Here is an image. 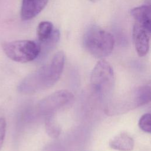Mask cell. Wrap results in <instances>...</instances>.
<instances>
[{"label":"cell","instance_id":"12","mask_svg":"<svg viewBox=\"0 0 151 151\" xmlns=\"http://www.w3.org/2000/svg\"><path fill=\"white\" fill-rule=\"evenodd\" d=\"M45 129L48 135L52 138H57L60 135L61 129L59 125L55 122L53 114L47 115Z\"/></svg>","mask_w":151,"mask_h":151},{"label":"cell","instance_id":"1","mask_svg":"<svg viewBox=\"0 0 151 151\" xmlns=\"http://www.w3.org/2000/svg\"><path fill=\"white\" fill-rule=\"evenodd\" d=\"M65 63L63 51L55 54L51 63L28 76L20 84L19 91L24 94H33L54 86L59 80Z\"/></svg>","mask_w":151,"mask_h":151},{"label":"cell","instance_id":"3","mask_svg":"<svg viewBox=\"0 0 151 151\" xmlns=\"http://www.w3.org/2000/svg\"><path fill=\"white\" fill-rule=\"evenodd\" d=\"M2 49L5 55L15 62L25 63L35 60L41 48L38 43L31 40H17L5 42Z\"/></svg>","mask_w":151,"mask_h":151},{"label":"cell","instance_id":"10","mask_svg":"<svg viewBox=\"0 0 151 151\" xmlns=\"http://www.w3.org/2000/svg\"><path fill=\"white\" fill-rule=\"evenodd\" d=\"M130 14L135 22L151 31V12L150 5H143L131 9Z\"/></svg>","mask_w":151,"mask_h":151},{"label":"cell","instance_id":"8","mask_svg":"<svg viewBox=\"0 0 151 151\" xmlns=\"http://www.w3.org/2000/svg\"><path fill=\"white\" fill-rule=\"evenodd\" d=\"M133 40L138 55L145 56L149 50L150 31L137 23H134L132 31Z\"/></svg>","mask_w":151,"mask_h":151},{"label":"cell","instance_id":"5","mask_svg":"<svg viewBox=\"0 0 151 151\" xmlns=\"http://www.w3.org/2000/svg\"><path fill=\"white\" fill-rule=\"evenodd\" d=\"M73 99L74 95L71 91L60 90L40 100L38 108L43 114H53L58 109L70 103Z\"/></svg>","mask_w":151,"mask_h":151},{"label":"cell","instance_id":"7","mask_svg":"<svg viewBox=\"0 0 151 151\" xmlns=\"http://www.w3.org/2000/svg\"><path fill=\"white\" fill-rule=\"evenodd\" d=\"M37 34L39 45L48 47L55 45L60 37L59 30L54 28L52 24L49 21H42L38 24Z\"/></svg>","mask_w":151,"mask_h":151},{"label":"cell","instance_id":"9","mask_svg":"<svg viewBox=\"0 0 151 151\" xmlns=\"http://www.w3.org/2000/svg\"><path fill=\"white\" fill-rule=\"evenodd\" d=\"M48 0H22L21 8V18L22 20H29L45 8Z\"/></svg>","mask_w":151,"mask_h":151},{"label":"cell","instance_id":"15","mask_svg":"<svg viewBox=\"0 0 151 151\" xmlns=\"http://www.w3.org/2000/svg\"><path fill=\"white\" fill-rule=\"evenodd\" d=\"M90 1H91V2H97V1H99V0H90Z\"/></svg>","mask_w":151,"mask_h":151},{"label":"cell","instance_id":"2","mask_svg":"<svg viewBox=\"0 0 151 151\" xmlns=\"http://www.w3.org/2000/svg\"><path fill=\"white\" fill-rule=\"evenodd\" d=\"M83 42L85 49L97 58L109 55L114 44L113 36L110 32L95 25L90 27L86 31Z\"/></svg>","mask_w":151,"mask_h":151},{"label":"cell","instance_id":"4","mask_svg":"<svg viewBox=\"0 0 151 151\" xmlns=\"http://www.w3.org/2000/svg\"><path fill=\"white\" fill-rule=\"evenodd\" d=\"M114 81V71L106 60H99L91 74L90 82L93 90L100 96L107 95L112 90Z\"/></svg>","mask_w":151,"mask_h":151},{"label":"cell","instance_id":"11","mask_svg":"<svg viewBox=\"0 0 151 151\" xmlns=\"http://www.w3.org/2000/svg\"><path fill=\"white\" fill-rule=\"evenodd\" d=\"M109 145L112 149L119 151H131L134 147V140L128 134L121 133L114 137Z\"/></svg>","mask_w":151,"mask_h":151},{"label":"cell","instance_id":"13","mask_svg":"<svg viewBox=\"0 0 151 151\" xmlns=\"http://www.w3.org/2000/svg\"><path fill=\"white\" fill-rule=\"evenodd\" d=\"M139 126L145 132L150 133L151 132V114L150 113L144 114L139 121Z\"/></svg>","mask_w":151,"mask_h":151},{"label":"cell","instance_id":"14","mask_svg":"<svg viewBox=\"0 0 151 151\" xmlns=\"http://www.w3.org/2000/svg\"><path fill=\"white\" fill-rule=\"evenodd\" d=\"M6 120L4 117H0V150L3 145L5 133H6Z\"/></svg>","mask_w":151,"mask_h":151},{"label":"cell","instance_id":"6","mask_svg":"<svg viewBox=\"0 0 151 151\" xmlns=\"http://www.w3.org/2000/svg\"><path fill=\"white\" fill-rule=\"evenodd\" d=\"M151 90L149 85L139 87L128 94L119 102L118 111H127L145 105L150 101Z\"/></svg>","mask_w":151,"mask_h":151}]
</instances>
